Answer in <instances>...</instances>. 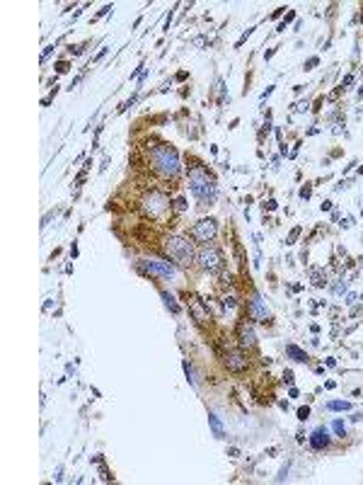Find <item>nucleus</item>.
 Instances as JSON below:
<instances>
[{
	"instance_id": "nucleus-1",
	"label": "nucleus",
	"mask_w": 363,
	"mask_h": 485,
	"mask_svg": "<svg viewBox=\"0 0 363 485\" xmlns=\"http://www.w3.org/2000/svg\"><path fill=\"white\" fill-rule=\"evenodd\" d=\"M150 163L162 177H174L179 172V156L167 143H160L150 151Z\"/></svg>"
},
{
	"instance_id": "nucleus-2",
	"label": "nucleus",
	"mask_w": 363,
	"mask_h": 485,
	"mask_svg": "<svg viewBox=\"0 0 363 485\" xmlns=\"http://www.w3.org/2000/svg\"><path fill=\"white\" fill-rule=\"evenodd\" d=\"M189 187H192V194L201 204H211L218 194L216 182H213V177H211L204 168L189 170Z\"/></svg>"
},
{
	"instance_id": "nucleus-3",
	"label": "nucleus",
	"mask_w": 363,
	"mask_h": 485,
	"mask_svg": "<svg viewBox=\"0 0 363 485\" xmlns=\"http://www.w3.org/2000/svg\"><path fill=\"white\" fill-rule=\"evenodd\" d=\"M165 250L169 253L172 260H177L182 265H192L194 260V245L189 243V238H182V235H169L165 240Z\"/></svg>"
},
{
	"instance_id": "nucleus-4",
	"label": "nucleus",
	"mask_w": 363,
	"mask_h": 485,
	"mask_svg": "<svg viewBox=\"0 0 363 485\" xmlns=\"http://www.w3.org/2000/svg\"><path fill=\"white\" fill-rule=\"evenodd\" d=\"M138 269H141V272H145V274L160 277V279H172L174 274H177L174 265H169V262H162V260H155V257H150V260H141V262H138Z\"/></svg>"
},
{
	"instance_id": "nucleus-5",
	"label": "nucleus",
	"mask_w": 363,
	"mask_h": 485,
	"mask_svg": "<svg viewBox=\"0 0 363 485\" xmlns=\"http://www.w3.org/2000/svg\"><path fill=\"white\" fill-rule=\"evenodd\" d=\"M196 257H199V265H201V269H206V272H218L220 265H223V255H220V250L213 248V245H206V248H201Z\"/></svg>"
},
{
	"instance_id": "nucleus-6",
	"label": "nucleus",
	"mask_w": 363,
	"mask_h": 485,
	"mask_svg": "<svg viewBox=\"0 0 363 485\" xmlns=\"http://www.w3.org/2000/svg\"><path fill=\"white\" fill-rule=\"evenodd\" d=\"M143 209H145V214H148L150 218H160L162 214H165V209H167V199H165V194L150 192L143 199Z\"/></svg>"
},
{
	"instance_id": "nucleus-7",
	"label": "nucleus",
	"mask_w": 363,
	"mask_h": 485,
	"mask_svg": "<svg viewBox=\"0 0 363 485\" xmlns=\"http://www.w3.org/2000/svg\"><path fill=\"white\" fill-rule=\"evenodd\" d=\"M216 233H218L216 221H213V218H201L199 223H194L192 238H196V240H201V243H208L216 238Z\"/></svg>"
},
{
	"instance_id": "nucleus-8",
	"label": "nucleus",
	"mask_w": 363,
	"mask_h": 485,
	"mask_svg": "<svg viewBox=\"0 0 363 485\" xmlns=\"http://www.w3.org/2000/svg\"><path fill=\"white\" fill-rule=\"evenodd\" d=\"M250 315H252L254 320H259V323H271V311H269L266 301L259 296V294H252V301H250Z\"/></svg>"
},
{
	"instance_id": "nucleus-9",
	"label": "nucleus",
	"mask_w": 363,
	"mask_h": 485,
	"mask_svg": "<svg viewBox=\"0 0 363 485\" xmlns=\"http://www.w3.org/2000/svg\"><path fill=\"white\" fill-rule=\"evenodd\" d=\"M225 364H228V369L232 371V374H242V371H247V359L242 357L240 352H228V357H225Z\"/></svg>"
},
{
	"instance_id": "nucleus-10",
	"label": "nucleus",
	"mask_w": 363,
	"mask_h": 485,
	"mask_svg": "<svg viewBox=\"0 0 363 485\" xmlns=\"http://www.w3.org/2000/svg\"><path fill=\"white\" fill-rule=\"evenodd\" d=\"M308 442H310V447L317 449V451L327 449V447H329V442H332V439H329V429H327V427H320V429H315Z\"/></svg>"
},
{
	"instance_id": "nucleus-11",
	"label": "nucleus",
	"mask_w": 363,
	"mask_h": 485,
	"mask_svg": "<svg viewBox=\"0 0 363 485\" xmlns=\"http://www.w3.org/2000/svg\"><path fill=\"white\" fill-rule=\"evenodd\" d=\"M237 335H240V345L242 347H254L257 345V335H254V327L250 323H240L237 327Z\"/></svg>"
},
{
	"instance_id": "nucleus-12",
	"label": "nucleus",
	"mask_w": 363,
	"mask_h": 485,
	"mask_svg": "<svg viewBox=\"0 0 363 485\" xmlns=\"http://www.w3.org/2000/svg\"><path fill=\"white\" fill-rule=\"evenodd\" d=\"M208 424H211V429H213V434H216V439H225V429H223V424H220V420H218L213 412H208Z\"/></svg>"
},
{
	"instance_id": "nucleus-13",
	"label": "nucleus",
	"mask_w": 363,
	"mask_h": 485,
	"mask_svg": "<svg viewBox=\"0 0 363 485\" xmlns=\"http://www.w3.org/2000/svg\"><path fill=\"white\" fill-rule=\"evenodd\" d=\"M286 354H288L293 362H308V354H305L300 347H295V345H286Z\"/></svg>"
},
{
	"instance_id": "nucleus-14",
	"label": "nucleus",
	"mask_w": 363,
	"mask_h": 485,
	"mask_svg": "<svg viewBox=\"0 0 363 485\" xmlns=\"http://www.w3.org/2000/svg\"><path fill=\"white\" fill-rule=\"evenodd\" d=\"M310 281H313L315 286H325V284H327L325 269H313V272H310Z\"/></svg>"
},
{
	"instance_id": "nucleus-15",
	"label": "nucleus",
	"mask_w": 363,
	"mask_h": 485,
	"mask_svg": "<svg viewBox=\"0 0 363 485\" xmlns=\"http://www.w3.org/2000/svg\"><path fill=\"white\" fill-rule=\"evenodd\" d=\"M327 410H334V412L351 410V403H346V400H329V403H327Z\"/></svg>"
},
{
	"instance_id": "nucleus-16",
	"label": "nucleus",
	"mask_w": 363,
	"mask_h": 485,
	"mask_svg": "<svg viewBox=\"0 0 363 485\" xmlns=\"http://www.w3.org/2000/svg\"><path fill=\"white\" fill-rule=\"evenodd\" d=\"M162 301H165V306H167V308H169V311H172V313H179V306L174 303V299L169 296L167 291H162Z\"/></svg>"
},
{
	"instance_id": "nucleus-17",
	"label": "nucleus",
	"mask_w": 363,
	"mask_h": 485,
	"mask_svg": "<svg viewBox=\"0 0 363 485\" xmlns=\"http://www.w3.org/2000/svg\"><path fill=\"white\" fill-rule=\"evenodd\" d=\"M332 429H334V432H337V434H341V437L346 434V424L341 422V420H337V422L332 424Z\"/></svg>"
},
{
	"instance_id": "nucleus-18",
	"label": "nucleus",
	"mask_w": 363,
	"mask_h": 485,
	"mask_svg": "<svg viewBox=\"0 0 363 485\" xmlns=\"http://www.w3.org/2000/svg\"><path fill=\"white\" fill-rule=\"evenodd\" d=\"M337 281H339V284H334V286H332V291H334V294L339 296V294H344V291H346V281H344V279H337Z\"/></svg>"
},
{
	"instance_id": "nucleus-19",
	"label": "nucleus",
	"mask_w": 363,
	"mask_h": 485,
	"mask_svg": "<svg viewBox=\"0 0 363 485\" xmlns=\"http://www.w3.org/2000/svg\"><path fill=\"white\" fill-rule=\"evenodd\" d=\"M308 417H310V408L305 405V408H300V410H298V420H302V422H305Z\"/></svg>"
},
{
	"instance_id": "nucleus-20",
	"label": "nucleus",
	"mask_w": 363,
	"mask_h": 485,
	"mask_svg": "<svg viewBox=\"0 0 363 485\" xmlns=\"http://www.w3.org/2000/svg\"><path fill=\"white\" fill-rule=\"evenodd\" d=\"M286 473H288V463H286V466L281 468V473H278V478H276L278 483H283V480H286Z\"/></svg>"
},
{
	"instance_id": "nucleus-21",
	"label": "nucleus",
	"mask_w": 363,
	"mask_h": 485,
	"mask_svg": "<svg viewBox=\"0 0 363 485\" xmlns=\"http://www.w3.org/2000/svg\"><path fill=\"white\" fill-rule=\"evenodd\" d=\"M298 235H300V228H293V230H290V235H288V245H290V243H295V238H298Z\"/></svg>"
},
{
	"instance_id": "nucleus-22",
	"label": "nucleus",
	"mask_w": 363,
	"mask_h": 485,
	"mask_svg": "<svg viewBox=\"0 0 363 485\" xmlns=\"http://www.w3.org/2000/svg\"><path fill=\"white\" fill-rule=\"evenodd\" d=\"M174 209H177V211H184V209H187V202H184V199H177V202H174Z\"/></svg>"
},
{
	"instance_id": "nucleus-23",
	"label": "nucleus",
	"mask_w": 363,
	"mask_h": 485,
	"mask_svg": "<svg viewBox=\"0 0 363 485\" xmlns=\"http://www.w3.org/2000/svg\"><path fill=\"white\" fill-rule=\"evenodd\" d=\"M184 371H187V378H189V383L194 386V378H192V369H189V364L184 362Z\"/></svg>"
},
{
	"instance_id": "nucleus-24",
	"label": "nucleus",
	"mask_w": 363,
	"mask_h": 485,
	"mask_svg": "<svg viewBox=\"0 0 363 485\" xmlns=\"http://www.w3.org/2000/svg\"><path fill=\"white\" fill-rule=\"evenodd\" d=\"M283 383H293V374H290V371L283 374Z\"/></svg>"
},
{
	"instance_id": "nucleus-25",
	"label": "nucleus",
	"mask_w": 363,
	"mask_h": 485,
	"mask_svg": "<svg viewBox=\"0 0 363 485\" xmlns=\"http://www.w3.org/2000/svg\"><path fill=\"white\" fill-rule=\"evenodd\" d=\"M341 228H351V218H341Z\"/></svg>"
},
{
	"instance_id": "nucleus-26",
	"label": "nucleus",
	"mask_w": 363,
	"mask_h": 485,
	"mask_svg": "<svg viewBox=\"0 0 363 485\" xmlns=\"http://www.w3.org/2000/svg\"><path fill=\"white\" fill-rule=\"evenodd\" d=\"M317 63H320V59H317V56H313V59L308 61V68H313V66H317Z\"/></svg>"
},
{
	"instance_id": "nucleus-27",
	"label": "nucleus",
	"mask_w": 363,
	"mask_h": 485,
	"mask_svg": "<svg viewBox=\"0 0 363 485\" xmlns=\"http://www.w3.org/2000/svg\"><path fill=\"white\" fill-rule=\"evenodd\" d=\"M300 197H305V199H308V197H310V187H302V189H300Z\"/></svg>"
},
{
	"instance_id": "nucleus-28",
	"label": "nucleus",
	"mask_w": 363,
	"mask_h": 485,
	"mask_svg": "<svg viewBox=\"0 0 363 485\" xmlns=\"http://www.w3.org/2000/svg\"><path fill=\"white\" fill-rule=\"evenodd\" d=\"M353 301H356V294H346V301L344 303H353Z\"/></svg>"
},
{
	"instance_id": "nucleus-29",
	"label": "nucleus",
	"mask_w": 363,
	"mask_h": 485,
	"mask_svg": "<svg viewBox=\"0 0 363 485\" xmlns=\"http://www.w3.org/2000/svg\"><path fill=\"white\" fill-rule=\"evenodd\" d=\"M68 71V63H58V73H66Z\"/></svg>"
},
{
	"instance_id": "nucleus-30",
	"label": "nucleus",
	"mask_w": 363,
	"mask_h": 485,
	"mask_svg": "<svg viewBox=\"0 0 363 485\" xmlns=\"http://www.w3.org/2000/svg\"><path fill=\"white\" fill-rule=\"evenodd\" d=\"M225 306H228V308H235V299H225Z\"/></svg>"
},
{
	"instance_id": "nucleus-31",
	"label": "nucleus",
	"mask_w": 363,
	"mask_h": 485,
	"mask_svg": "<svg viewBox=\"0 0 363 485\" xmlns=\"http://www.w3.org/2000/svg\"><path fill=\"white\" fill-rule=\"evenodd\" d=\"M295 109H298V112H305V109H308V102H300V105H298Z\"/></svg>"
}]
</instances>
